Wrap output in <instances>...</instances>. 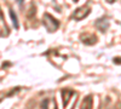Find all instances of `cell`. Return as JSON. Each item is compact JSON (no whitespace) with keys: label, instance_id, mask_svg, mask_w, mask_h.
<instances>
[{"label":"cell","instance_id":"cell-15","mask_svg":"<svg viewBox=\"0 0 121 109\" xmlns=\"http://www.w3.org/2000/svg\"><path fill=\"white\" fill-rule=\"evenodd\" d=\"M107 1H108L109 4H113V3H115V1H116V0H107Z\"/></svg>","mask_w":121,"mask_h":109},{"label":"cell","instance_id":"cell-13","mask_svg":"<svg viewBox=\"0 0 121 109\" xmlns=\"http://www.w3.org/2000/svg\"><path fill=\"white\" fill-rule=\"evenodd\" d=\"M113 109H121V101H119V102L113 107Z\"/></svg>","mask_w":121,"mask_h":109},{"label":"cell","instance_id":"cell-11","mask_svg":"<svg viewBox=\"0 0 121 109\" xmlns=\"http://www.w3.org/2000/svg\"><path fill=\"white\" fill-rule=\"evenodd\" d=\"M35 17V6L34 5H30V10L28 12V17Z\"/></svg>","mask_w":121,"mask_h":109},{"label":"cell","instance_id":"cell-12","mask_svg":"<svg viewBox=\"0 0 121 109\" xmlns=\"http://www.w3.org/2000/svg\"><path fill=\"white\" fill-rule=\"evenodd\" d=\"M113 61H114L115 64H121V57H115Z\"/></svg>","mask_w":121,"mask_h":109},{"label":"cell","instance_id":"cell-17","mask_svg":"<svg viewBox=\"0 0 121 109\" xmlns=\"http://www.w3.org/2000/svg\"><path fill=\"white\" fill-rule=\"evenodd\" d=\"M73 1H74V3H78V1H79V0H73Z\"/></svg>","mask_w":121,"mask_h":109},{"label":"cell","instance_id":"cell-5","mask_svg":"<svg viewBox=\"0 0 121 109\" xmlns=\"http://www.w3.org/2000/svg\"><path fill=\"white\" fill-rule=\"evenodd\" d=\"M62 100H63V108H67L69 101H70V98L73 97V95L75 93V91L73 90H69V88H63L62 90Z\"/></svg>","mask_w":121,"mask_h":109},{"label":"cell","instance_id":"cell-7","mask_svg":"<svg viewBox=\"0 0 121 109\" xmlns=\"http://www.w3.org/2000/svg\"><path fill=\"white\" fill-rule=\"evenodd\" d=\"M9 12H10V17H11V19H12L15 28H16V29H18V19H17V16H16L15 11L12 10V7H10V9H9Z\"/></svg>","mask_w":121,"mask_h":109},{"label":"cell","instance_id":"cell-9","mask_svg":"<svg viewBox=\"0 0 121 109\" xmlns=\"http://www.w3.org/2000/svg\"><path fill=\"white\" fill-rule=\"evenodd\" d=\"M19 90H22V87H15V88H12V90H10V92H7V93L5 95V97H11L12 95L17 93Z\"/></svg>","mask_w":121,"mask_h":109},{"label":"cell","instance_id":"cell-1","mask_svg":"<svg viewBox=\"0 0 121 109\" xmlns=\"http://www.w3.org/2000/svg\"><path fill=\"white\" fill-rule=\"evenodd\" d=\"M43 24H44V27L46 28V31L48 33H53V32H56L57 29L59 28V21L57 18H55L52 15L47 13V12L44 13Z\"/></svg>","mask_w":121,"mask_h":109},{"label":"cell","instance_id":"cell-10","mask_svg":"<svg viewBox=\"0 0 121 109\" xmlns=\"http://www.w3.org/2000/svg\"><path fill=\"white\" fill-rule=\"evenodd\" d=\"M48 103H50V101L47 98H45V100H43L41 103H40V108L41 109H48Z\"/></svg>","mask_w":121,"mask_h":109},{"label":"cell","instance_id":"cell-8","mask_svg":"<svg viewBox=\"0 0 121 109\" xmlns=\"http://www.w3.org/2000/svg\"><path fill=\"white\" fill-rule=\"evenodd\" d=\"M110 97H105L104 101L100 102L99 104V109H110Z\"/></svg>","mask_w":121,"mask_h":109},{"label":"cell","instance_id":"cell-3","mask_svg":"<svg viewBox=\"0 0 121 109\" xmlns=\"http://www.w3.org/2000/svg\"><path fill=\"white\" fill-rule=\"evenodd\" d=\"M80 40L86 45H95L98 41V38L96 34H92V33H82L80 35Z\"/></svg>","mask_w":121,"mask_h":109},{"label":"cell","instance_id":"cell-16","mask_svg":"<svg viewBox=\"0 0 121 109\" xmlns=\"http://www.w3.org/2000/svg\"><path fill=\"white\" fill-rule=\"evenodd\" d=\"M9 65H10V63H4V64H3V68H5V67H9Z\"/></svg>","mask_w":121,"mask_h":109},{"label":"cell","instance_id":"cell-6","mask_svg":"<svg viewBox=\"0 0 121 109\" xmlns=\"http://www.w3.org/2000/svg\"><path fill=\"white\" fill-rule=\"evenodd\" d=\"M93 107V96L92 95H87L84 100L82 103L80 105V109H92Z\"/></svg>","mask_w":121,"mask_h":109},{"label":"cell","instance_id":"cell-4","mask_svg":"<svg viewBox=\"0 0 121 109\" xmlns=\"http://www.w3.org/2000/svg\"><path fill=\"white\" fill-rule=\"evenodd\" d=\"M95 24H96V27H97L98 31H100L102 33H104V32H107V29L109 28V19H108L107 16H103V17L98 18Z\"/></svg>","mask_w":121,"mask_h":109},{"label":"cell","instance_id":"cell-14","mask_svg":"<svg viewBox=\"0 0 121 109\" xmlns=\"http://www.w3.org/2000/svg\"><path fill=\"white\" fill-rule=\"evenodd\" d=\"M16 1L18 3V5H19V6H22V4H23V1H24V0H16Z\"/></svg>","mask_w":121,"mask_h":109},{"label":"cell","instance_id":"cell-2","mask_svg":"<svg viewBox=\"0 0 121 109\" xmlns=\"http://www.w3.org/2000/svg\"><path fill=\"white\" fill-rule=\"evenodd\" d=\"M90 12H91L90 5L88 4H85L84 6H81V7H79V9L75 10V11L73 12V15H72V18L75 19V21H81V19L86 18L90 15Z\"/></svg>","mask_w":121,"mask_h":109}]
</instances>
